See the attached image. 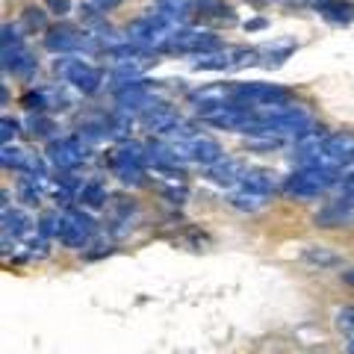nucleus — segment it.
<instances>
[{
    "label": "nucleus",
    "instance_id": "2eb2a0df",
    "mask_svg": "<svg viewBox=\"0 0 354 354\" xmlns=\"http://www.w3.org/2000/svg\"><path fill=\"white\" fill-rule=\"evenodd\" d=\"M239 186H242V189H248V192L272 195V192H274V186H278V174L269 171V169H248Z\"/></svg>",
    "mask_w": 354,
    "mask_h": 354
},
{
    "label": "nucleus",
    "instance_id": "c756f323",
    "mask_svg": "<svg viewBox=\"0 0 354 354\" xmlns=\"http://www.w3.org/2000/svg\"><path fill=\"white\" fill-rule=\"evenodd\" d=\"M44 3H48V9H50L53 15H65V12H68V9H71L68 0H44Z\"/></svg>",
    "mask_w": 354,
    "mask_h": 354
},
{
    "label": "nucleus",
    "instance_id": "a211bd4d",
    "mask_svg": "<svg viewBox=\"0 0 354 354\" xmlns=\"http://www.w3.org/2000/svg\"><path fill=\"white\" fill-rule=\"evenodd\" d=\"M153 9H160L162 15H169L177 24H183L192 15V0H153Z\"/></svg>",
    "mask_w": 354,
    "mask_h": 354
},
{
    "label": "nucleus",
    "instance_id": "f3484780",
    "mask_svg": "<svg viewBox=\"0 0 354 354\" xmlns=\"http://www.w3.org/2000/svg\"><path fill=\"white\" fill-rule=\"evenodd\" d=\"M77 204L86 207V209H101V207H106V186L101 180L86 183L83 189L77 192Z\"/></svg>",
    "mask_w": 354,
    "mask_h": 354
},
{
    "label": "nucleus",
    "instance_id": "1a4fd4ad",
    "mask_svg": "<svg viewBox=\"0 0 354 354\" xmlns=\"http://www.w3.org/2000/svg\"><path fill=\"white\" fill-rule=\"evenodd\" d=\"M86 145L80 136H65V139H53L50 148H48V160L57 165L62 171H71L77 169L80 162H86Z\"/></svg>",
    "mask_w": 354,
    "mask_h": 354
},
{
    "label": "nucleus",
    "instance_id": "6e6552de",
    "mask_svg": "<svg viewBox=\"0 0 354 354\" xmlns=\"http://www.w3.org/2000/svg\"><path fill=\"white\" fill-rule=\"evenodd\" d=\"M44 48L53 50V53H62V57H71L77 50H95L97 41L95 36H88V32H77L74 27H50L48 36H44Z\"/></svg>",
    "mask_w": 354,
    "mask_h": 354
},
{
    "label": "nucleus",
    "instance_id": "9d476101",
    "mask_svg": "<svg viewBox=\"0 0 354 354\" xmlns=\"http://www.w3.org/2000/svg\"><path fill=\"white\" fill-rule=\"evenodd\" d=\"M348 221H354V195L351 192H346L342 198H334V201H328L316 213V225L319 227H339V225H348Z\"/></svg>",
    "mask_w": 354,
    "mask_h": 354
},
{
    "label": "nucleus",
    "instance_id": "cd10ccee",
    "mask_svg": "<svg viewBox=\"0 0 354 354\" xmlns=\"http://www.w3.org/2000/svg\"><path fill=\"white\" fill-rule=\"evenodd\" d=\"M39 234H41V236H57V234H59V213L41 216V221H39Z\"/></svg>",
    "mask_w": 354,
    "mask_h": 354
},
{
    "label": "nucleus",
    "instance_id": "f8f14e48",
    "mask_svg": "<svg viewBox=\"0 0 354 354\" xmlns=\"http://www.w3.org/2000/svg\"><path fill=\"white\" fill-rule=\"evenodd\" d=\"M245 165H242V160H234V157H225V160H218L216 165H209L207 169V177H209V183H216V186H225V189H230V186H236L242 183V177H245Z\"/></svg>",
    "mask_w": 354,
    "mask_h": 354
},
{
    "label": "nucleus",
    "instance_id": "dca6fc26",
    "mask_svg": "<svg viewBox=\"0 0 354 354\" xmlns=\"http://www.w3.org/2000/svg\"><path fill=\"white\" fill-rule=\"evenodd\" d=\"M195 6H198V15L207 21H216V24H234L236 21L234 6H227L225 0H195Z\"/></svg>",
    "mask_w": 354,
    "mask_h": 354
},
{
    "label": "nucleus",
    "instance_id": "20e7f679",
    "mask_svg": "<svg viewBox=\"0 0 354 354\" xmlns=\"http://www.w3.org/2000/svg\"><path fill=\"white\" fill-rule=\"evenodd\" d=\"M230 101L245 106H272V104H290V92L274 83H234L230 86Z\"/></svg>",
    "mask_w": 354,
    "mask_h": 354
},
{
    "label": "nucleus",
    "instance_id": "6ab92c4d",
    "mask_svg": "<svg viewBox=\"0 0 354 354\" xmlns=\"http://www.w3.org/2000/svg\"><path fill=\"white\" fill-rule=\"evenodd\" d=\"M30 227H32V221H30L27 213L3 207V230H6V234H12V236H27Z\"/></svg>",
    "mask_w": 354,
    "mask_h": 354
},
{
    "label": "nucleus",
    "instance_id": "f257e3e1",
    "mask_svg": "<svg viewBox=\"0 0 354 354\" xmlns=\"http://www.w3.org/2000/svg\"><path fill=\"white\" fill-rule=\"evenodd\" d=\"M109 165H113L115 177L124 186H142L145 183V165H148V148L136 145V142H124L109 153Z\"/></svg>",
    "mask_w": 354,
    "mask_h": 354
},
{
    "label": "nucleus",
    "instance_id": "a878e982",
    "mask_svg": "<svg viewBox=\"0 0 354 354\" xmlns=\"http://www.w3.org/2000/svg\"><path fill=\"white\" fill-rule=\"evenodd\" d=\"M106 136H113V130H109V118L104 121H86V124H80V139H106Z\"/></svg>",
    "mask_w": 354,
    "mask_h": 354
},
{
    "label": "nucleus",
    "instance_id": "39448f33",
    "mask_svg": "<svg viewBox=\"0 0 354 354\" xmlns=\"http://www.w3.org/2000/svg\"><path fill=\"white\" fill-rule=\"evenodd\" d=\"M337 180H339L337 171H330V169H298L290 180H286V192L295 198H319Z\"/></svg>",
    "mask_w": 354,
    "mask_h": 354
},
{
    "label": "nucleus",
    "instance_id": "4be33fe9",
    "mask_svg": "<svg viewBox=\"0 0 354 354\" xmlns=\"http://www.w3.org/2000/svg\"><path fill=\"white\" fill-rule=\"evenodd\" d=\"M44 180V177H21L18 180V198L24 204H39L41 201V189H39V183Z\"/></svg>",
    "mask_w": 354,
    "mask_h": 354
},
{
    "label": "nucleus",
    "instance_id": "393cba45",
    "mask_svg": "<svg viewBox=\"0 0 354 354\" xmlns=\"http://www.w3.org/2000/svg\"><path fill=\"white\" fill-rule=\"evenodd\" d=\"M109 130H113V136H115V139H127V136H130L133 118H130L127 109H118V113L109 115Z\"/></svg>",
    "mask_w": 354,
    "mask_h": 354
},
{
    "label": "nucleus",
    "instance_id": "412c9836",
    "mask_svg": "<svg viewBox=\"0 0 354 354\" xmlns=\"http://www.w3.org/2000/svg\"><path fill=\"white\" fill-rule=\"evenodd\" d=\"M266 198L269 195H260V192H248V189H242L236 192L234 198H230V204H234L236 209H242V213H257V209L266 207Z\"/></svg>",
    "mask_w": 354,
    "mask_h": 354
},
{
    "label": "nucleus",
    "instance_id": "c85d7f7f",
    "mask_svg": "<svg viewBox=\"0 0 354 354\" xmlns=\"http://www.w3.org/2000/svg\"><path fill=\"white\" fill-rule=\"evenodd\" d=\"M15 133H18V121L15 118H9V115L0 118V139H3V145H9V142L15 139Z\"/></svg>",
    "mask_w": 354,
    "mask_h": 354
},
{
    "label": "nucleus",
    "instance_id": "7ed1b4c3",
    "mask_svg": "<svg viewBox=\"0 0 354 354\" xmlns=\"http://www.w3.org/2000/svg\"><path fill=\"white\" fill-rule=\"evenodd\" d=\"M3 68L9 74H15V77H32L36 68H39L32 50L24 44L18 27H12V24L3 27Z\"/></svg>",
    "mask_w": 354,
    "mask_h": 354
},
{
    "label": "nucleus",
    "instance_id": "0eeeda50",
    "mask_svg": "<svg viewBox=\"0 0 354 354\" xmlns=\"http://www.w3.org/2000/svg\"><path fill=\"white\" fill-rule=\"evenodd\" d=\"M95 234V221L92 216H86L83 209H65V213H59V234L57 239L62 242V245L68 248H83L86 239Z\"/></svg>",
    "mask_w": 354,
    "mask_h": 354
},
{
    "label": "nucleus",
    "instance_id": "423d86ee",
    "mask_svg": "<svg viewBox=\"0 0 354 354\" xmlns=\"http://www.w3.org/2000/svg\"><path fill=\"white\" fill-rule=\"evenodd\" d=\"M165 53H189V57H204V53H213L221 50V41L213 32H204V30H177L174 36L162 44Z\"/></svg>",
    "mask_w": 354,
    "mask_h": 354
},
{
    "label": "nucleus",
    "instance_id": "ddd939ff",
    "mask_svg": "<svg viewBox=\"0 0 354 354\" xmlns=\"http://www.w3.org/2000/svg\"><path fill=\"white\" fill-rule=\"evenodd\" d=\"M142 121H145V127L151 130V133H162V136H169V133L180 124V115L174 113V109L169 106V104H153L151 109H145L142 113Z\"/></svg>",
    "mask_w": 354,
    "mask_h": 354
},
{
    "label": "nucleus",
    "instance_id": "9b49d317",
    "mask_svg": "<svg viewBox=\"0 0 354 354\" xmlns=\"http://www.w3.org/2000/svg\"><path fill=\"white\" fill-rule=\"evenodd\" d=\"M0 162L6 165V169H18L30 177H44V162L36 157V153H30L24 148H15V145H3L0 151Z\"/></svg>",
    "mask_w": 354,
    "mask_h": 354
},
{
    "label": "nucleus",
    "instance_id": "4468645a",
    "mask_svg": "<svg viewBox=\"0 0 354 354\" xmlns=\"http://www.w3.org/2000/svg\"><path fill=\"white\" fill-rule=\"evenodd\" d=\"M316 12L328 18L330 24H351L354 3H348V0H316Z\"/></svg>",
    "mask_w": 354,
    "mask_h": 354
},
{
    "label": "nucleus",
    "instance_id": "f03ea898",
    "mask_svg": "<svg viewBox=\"0 0 354 354\" xmlns=\"http://www.w3.org/2000/svg\"><path fill=\"white\" fill-rule=\"evenodd\" d=\"M53 71H57L65 83H71L77 92L83 95H95L97 88L104 83V68H97V65L86 62L80 57H62L53 62Z\"/></svg>",
    "mask_w": 354,
    "mask_h": 354
},
{
    "label": "nucleus",
    "instance_id": "bb28decb",
    "mask_svg": "<svg viewBox=\"0 0 354 354\" xmlns=\"http://www.w3.org/2000/svg\"><path fill=\"white\" fill-rule=\"evenodd\" d=\"M24 27L32 30V32H36V30H44V27H48V18H44L41 9L27 6V9H24Z\"/></svg>",
    "mask_w": 354,
    "mask_h": 354
},
{
    "label": "nucleus",
    "instance_id": "2f4dec72",
    "mask_svg": "<svg viewBox=\"0 0 354 354\" xmlns=\"http://www.w3.org/2000/svg\"><path fill=\"white\" fill-rule=\"evenodd\" d=\"M121 0H92V6H97V12H109V9H115Z\"/></svg>",
    "mask_w": 354,
    "mask_h": 354
},
{
    "label": "nucleus",
    "instance_id": "7c9ffc66",
    "mask_svg": "<svg viewBox=\"0 0 354 354\" xmlns=\"http://www.w3.org/2000/svg\"><path fill=\"white\" fill-rule=\"evenodd\" d=\"M339 328H354V307L339 310Z\"/></svg>",
    "mask_w": 354,
    "mask_h": 354
},
{
    "label": "nucleus",
    "instance_id": "5701e85b",
    "mask_svg": "<svg viewBox=\"0 0 354 354\" xmlns=\"http://www.w3.org/2000/svg\"><path fill=\"white\" fill-rule=\"evenodd\" d=\"M27 127H30V136L32 139H50L53 130H57V124H53L50 118H44L41 113H30Z\"/></svg>",
    "mask_w": 354,
    "mask_h": 354
},
{
    "label": "nucleus",
    "instance_id": "473e14b6",
    "mask_svg": "<svg viewBox=\"0 0 354 354\" xmlns=\"http://www.w3.org/2000/svg\"><path fill=\"white\" fill-rule=\"evenodd\" d=\"M342 281H346V283H354V269H351V272H346V274H342Z\"/></svg>",
    "mask_w": 354,
    "mask_h": 354
},
{
    "label": "nucleus",
    "instance_id": "aec40b11",
    "mask_svg": "<svg viewBox=\"0 0 354 354\" xmlns=\"http://www.w3.org/2000/svg\"><path fill=\"white\" fill-rule=\"evenodd\" d=\"M142 71H145V62H142L139 57H118L115 65H113V74L118 77V80H136Z\"/></svg>",
    "mask_w": 354,
    "mask_h": 354
},
{
    "label": "nucleus",
    "instance_id": "b1692460",
    "mask_svg": "<svg viewBox=\"0 0 354 354\" xmlns=\"http://www.w3.org/2000/svg\"><path fill=\"white\" fill-rule=\"evenodd\" d=\"M301 257H304L307 263L319 266V269H334V266H339V257H337V254H330V251H325V248H307Z\"/></svg>",
    "mask_w": 354,
    "mask_h": 354
},
{
    "label": "nucleus",
    "instance_id": "72a5a7b5",
    "mask_svg": "<svg viewBox=\"0 0 354 354\" xmlns=\"http://www.w3.org/2000/svg\"><path fill=\"white\" fill-rule=\"evenodd\" d=\"M348 354H354V339H351V342H348Z\"/></svg>",
    "mask_w": 354,
    "mask_h": 354
}]
</instances>
